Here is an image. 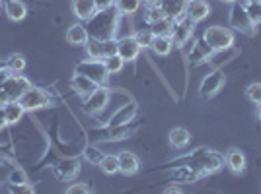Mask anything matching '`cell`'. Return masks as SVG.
I'll return each mask as SVG.
<instances>
[{
    "label": "cell",
    "instance_id": "836d02e7",
    "mask_svg": "<svg viewBox=\"0 0 261 194\" xmlns=\"http://www.w3.org/2000/svg\"><path fill=\"white\" fill-rule=\"evenodd\" d=\"M154 37H156V33L152 29H141V31H137V35H135V39L139 41V45H141L142 49H150Z\"/></svg>",
    "mask_w": 261,
    "mask_h": 194
},
{
    "label": "cell",
    "instance_id": "b9f144b4",
    "mask_svg": "<svg viewBox=\"0 0 261 194\" xmlns=\"http://www.w3.org/2000/svg\"><path fill=\"white\" fill-rule=\"evenodd\" d=\"M90 190H92V188H90V186H88V184H72V186H68V190H66V192L68 194H86V192H90Z\"/></svg>",
    "mask_w": 261,
    "mask_h": 194
},
{
    "label": "cell",
    "instance_id": "9a60e30c",
    "mask_svg": "<svg viewBox=\"0 0 261 194\" xmlns=\"http://www.w3.org/2000/svg\"><path fill=\"white\" fill-rule=\"evenodd\" d=\"M70 87L74 89V93H76V95H80L82 99H86L90 93H94V89L98 87V84H96V82H92V80L86 78V76L76 74V72H74L72 80H70Z\"/></svg>",
    "mask_w": 261,
    "mask_h": 194
},
{
    "label": "cell",
    "instance_id": "60d3db41",
    "mask_svg": "<svg viewBox=\"0 0 261 194\" xmlns=\"http://www.w3.org/2000/svg\"><path fill=\"white\" fill-rule=\"evenodd\" d=\"M103 53H106V56H111V54L117 53V39L115 37L103 41Z\"/></svg>",
    "mask_w": 261,
    "mask_h": 194
},
{
    "label": "cell",
    "instance_id": "e0dca14e",
    "mask_svg": "<svg viewBox=\"0 0 261 194\" xmlns=\"http://www.w3.org/2000/svg\"><path fill=\"white\" fill-rule=\"evenodd\" d=\"M117 157H119V173L127 175V177L139 173V169H141V159L133 151H121Z\"/></svg>",
    "mask_w": 261,
    "mask_h": 194
},
{
    "label": "cell",
    "instance_id": "603a6c76",
    "mask_svg": "<svg viewBox=\"0 0 261 194\" xmlns=\"http://www.w3.org/2000/svg\"><path fill=\"white\" fill-rule=\"evenodd\" d=\"M66 39H68V43L70 45L84 47V45L88 43V39H90V35H88V31H86V25H82V23L70 25L68 31H66Z\"/></svg>",
    "mask_w": 261,
    "mask_h": 194
},
{
    "label": "cell",
    "instance_id": "4316f807",
    "mask_svg": "<svg viewBox=\"0 0 261 194\" xmlns=\"http://www.w3.org/2000/svg\"><path fill=\"white\" fill-rule=\"evenodd\" d=\"M135 130L137 128H133L130 122H127V124H119V126H109V132H108V136H106V140H109V142L125 140V138H130V136H133Z\"/></svg>",
    "mask_w": 261,
    "mask_h": 194
},
{
    "label": "cell",
    "instance_id": "c3c4849f",
    "mask_svg": "<svg viewBox=\"0 0 261 194\" xmlns=\"http://www.w3.org/2000/svg\"><path fill=\"white\" fill-rule=\"evenodd\" d=\"M257 119L261 120V103H257Z\"/></svg>",
    "mask_w": 261,
    "mask_h": 194
},
{
    "label": "cell",
    "instance_id": "44dd1931",
    "mask_svg": "<svg viewBox=\"0 0 261 194\" xmlns=\"http://www.w3.org/2000/svg\"><path fill=\"white\" fill-rule=\"evenodd\" d=\"M168 140H170V146H172L174 150H184V148L189 146V142H191V134H189V130L184 128V126H177V128H172Z\"/></svg>",
    "mask_w": 261,
    "mask_h": 194
},
{
    "label": "cell",
    "instance_id": "f6af8a7d",
    "mask_svg": "<svg viewBox=\"0 0 261 194\" xmlns=\"http://www.w3.org/2000/svg\"><path fill=\"white\" fill-rule=\"evenodd\" d=\"M8 124V119H6V113H4V107H0V130L6 128Z\"/></svg>",
    "mask_w": 261,
    "mask_h": 194
},
{
    "label": "cell",
    "instance_id": "7402d4cb",
    "mask_svg": "<svg viewBox=\"0 0 261 194\" xmlns=\"http://www.w3.org/2000/svg\"><path fill=\"white\" fill-rule=\"evenodd\" d=\"M224 163L232 173H244L246 169V155L238 150V148H232L228 150L226 157H224Z\"/></svg>",
    "mask_w": 261,
    "mask_h": 194
},
{
    "label": "cell",
    "instance_id": "7bdbcfd3",
    "mask_svg": "<svg viewBox=\"0 0 261 194\" xmlns=\"http://www.w3.org/2000/svg\"><path fill=\"white\" fill-rule=\"evenodd\" d=\"M12 74H14V72H12V70L6 64L0 66V86H2V84H4V82H6V80H8Z\"/></svg>",
    "mask_w": 261,
    "mask_h": 194
},
{
    "label": "cell",
    "instance_id": "f5cc1de1",
    "mask_svg": "<svg viewBox=\"0 0 261 194\" xmlns=\"http://www.w3.org/2000/svg\"><path fill=\"white\" fill-rule=\"evenodd\" d=\"M0 66H2V62H0Z\"/></svg>",
    "mask_w": 261,
    "mask_h": 194
},
{
    "label": "cell",
    "instance_id": "681fc988",
    "mask_svg": "<svg viewBox=\"0 0 261 194\" xmlns=\"http://www.w3.org/2000/svg\"><path fill=\"white\" fill-rule=\"evenodd\" d=\"M222 2H226V4H234V2H238V0H222Z\"/></svg>",
    "mask_w": 261,
    "mask_h": 194
},
{
    "label": "cell",
    "instance_id": "f35d334b",
    "mask_svg": "<svg viewBox=\"0 0 261 194\" xmlns=\"http://www.w3.org/2000/svg\"><path fill=\"white\" fill-rule=\"evenodd\" d=\"M10 190L16 194H33L35 192V188H33L32 184H28V181H25V183H20V184H10Z\"/></svg>",
    "mask_w": 261,
    "mask_h": 194
},
{
    "label": "cell",
    "instance_id": "cb8c5ba5",
    "mask_svg": "<svg viewBox=\"0 0 261 194\" xmlns=\"http://www.w3.org/2000/svg\"><path fill=\"white\" fill-rule=\"evenodd\" d=\"M135 115H137V105H135V103H129V105H125L123 109H119V111L109 119V126L127 124V122H130V120L135 119Z\"/></svg>",
    "mask_w": 261,
    "mask_h": 194
},
{
    "label": "cell",
    "instance_id": "1f68e13d",
    "mask_svg": "<svg viewBox=\"0 0 261 194\" xmlns=\"http://www.w3.org/2000/svg\"><path fill=\"white\" fill-rule=\"evenodd\" d=\"M166 18V14H164L162 6H146V10H144V22L154 25L156 22H160Z\"/></svg>",
    "mask_w": 261,
    "mask_h": 194
},
{
    "label": "cell",
    "instance_id": "4fadbf2b",
    "mask_svg": "<svg viewBox=\"0 0 261 194\" xmlns=\"http://www.w3.org/2000/svg\"><path fill=\"white\" fill-rule=\"evenodd\" d=\"M213 53H215V49H213L205 39H199V41H195L193 49H191V53H189V62H191V64H203V62H208L211 56H213Z\"/></svg>",
    "mask_w": 261,
    "mask_h": 194
},
{
    "label": "cell",
    "instance_id": "e575fe53",
    "mask_svg": "<svg viewBox=\"0 0 261 194\" xmlns=\"http://www.w3.org/2000/svg\"><path fill=\"white\" fill-rule=\"evenodd\" d=\"M103 151H99V148H96V146H88L86 150H84V159H86L88 163H92V165H99V161L103 159Z\"/></svg>",
    "mask_w": 261,
    "mask_h": 194
},
{
    "label": "cell",
    "instance_id": "30bf717a",
    "mask_svg": "<svg viewBox=\"0 0 261 194\" xmlns=\"http://www.w3.org/2000/svg\"><path fill=\"white\" fill-rule=\"evenodd\" d=\"M224 84H226L224 74L220 70H215V72H211L208 76L203 78L201 87H199V93H201L203 99H213L217 93H220V89L224 87Z\"/></svg>",
    "mask_w": 261,
    "mask_h": 194
},
{
    "label": "cell",
    "instance_id": "816d5d0a",
    "mask_svg": "<svg viewBox=\"0 0 261 194\" xmlns=\"http://www.w3.org/2000/svg\"><path fill=\"white\" fill-rule=\"evenodd\" d=\"M253 2H261V0H253Z\"/></svg>",
    "mask_w": 261,
    "mask_h": 194
},
{
    "label": "cell",
    "instance_id": "d590c367",
    "mask_svg": "<svg viewBox=\"0 0 261 194\" xmlns=\"http://www.w3.org/2000/svg\"><path fill=\"white\" fill-rule=\"evenodd\" d=\"M246 12H248V16H250V20L253 22V25L261 23V2L250 0V2L246 4Z\"/></svg>",
    "mask_w": 261,
    "mask_h": 194
},
{
    "label": "cell",
    "instance_id": "d6986e66",
    "mask_svg": "<svg viewBox=\"0 0 261 194\" xmlns=\"http://www.w3.org/2000/svg\"><path fill=\"white\" fill-rule=\"evenodd\" d=\"M78 171H80V163L76 159H65L55 167V173L61 181H72L78 175Z\"/></svg>",
    "mask_w": 261,
    "mask_h": 194
},
{
    "label": "cell",
    "instance_id": "ffe728a7",
    "mask_svg": "<svg viewBox=\"0 0 261 194\" xmlns=\"http://www.w3.org/2000/svg\"><path fill=\"white\" fill-rule=\"evenodd\" d=\"M4 10H6V16L10 18L12 22H22L23 18L28 16V8L22 0H4Z\"/></svg>",
    "mask_w": 261,
    "mask_h": 194
},
{
    "label": "cell",
    "instance_id": "5b68a950",
    "mask_svg": "<svg viewBox=\"0 0 261 194\" xmlns=\"http://www.w3.org/2000/svg\"><path fill=\"white\" fill-rule=\"evenodd\" d=\"M203 39H205L215 51H224V49H230L232 43H234V33L230 31L228 27L213 25V27H207V29H205Z\"/></svg>",
    "mask_w": 261,
    "mask_h": 194
},
{
    "label": "cell",
    "instance_id": "3957f363",
    "mask_svg": "<svg viewBox=\"0 0 261 194\" xmlns=\"http://www.w3.org/2000/svg\"><path fill=\"white\" fill-rule=\"evenodd\" d=\"M74 72L90 78V80L96 82L98 86H106V82H108V78H109V72H108V68H106V64H103V60H94V58L78 62L76 68H74Z\"/></svg>",
    "mask_w": 261,
    "mask_h": 194
},
{
    "label": "cell",
    "instance_id": "8d00e7d4",
    "mask_svg": "<svg viewBox=\"0 0 261 194\" xmlns=\"http://www.w3.org/2000/svg\"><path fill=\"white\" fill-rule=\"evenodd\" d=\"M172 27H174V20L164 18V20H160V22L154 23L152 31L156 33V35H170V33H172Z\"/></svg>",
    "mask_w": 261,
    "mask_h": 194
},
{
    "label": "cell",
    "instance_id": "d6a6232c",
    "mask_svg": "<svg viewBox=\"0 0 261 194\" xmlns=\"http://www.w3.org/2000/svg\"><path fill=\"white\" fill-rule=\"evenodd\" d=\"M6 66L10 68L14 74H20V72H23V68H25V58H23L20 53H14L10 58L6 60Z\"/></svg>",
    "mask_w": 261,
    "mask_h": 194
},
{
    "label": "cell",
    "instance_id": "f546056e",
    "mask_svg": "<svg viewBox=\"0 0 261 194\" xmlns=\"http://www.w3.org/2000/svg\"><path fill=\"white\" fill-rule=\"evenodd\" d=\"M99 167L106 175H115V173H119V157L117 155H103V159L99 161Z\"/></svg>",
    "mask_w": 261,
    "mask_h": 194
},
{
    "label": "cell",
    "instance_id": "277c9868",
    "mask_svg": "<svg viewBox=\"0 0 261 194\" xmlns=\"http://www.w3.org/2000/svg\"><path fill=\"white\" fill-rule=\"evenodd\" d=\"M18 101H20V105H22L25 111H39V109H47L53 105V99H51V95H49L45 89L33 87V86L30 87Z\"/></svg>",
    "mask_w": 261,
    "mask_h": 194
},
{
    "label": "cell",
    "instance_id": "bcb514c9",
    "mask_svg": "<svg viewBox=\"0 0 261 194\" xmlns=\"http://www.w3.org/2000/svg\"><path fill=\"white\" fill-rule=\"evenodd\" d=\"M144 6H160V0H142Z\"/></svg>",
    "mask_w": 261,
    "mask_h": 194
},
{
    "label": "cell",
    "instance_id": "8992f818",
    "mask_svg": "<svg viewBox=\"0 0 261 194\" xmlns=\"http://www.w3.org/2000/svg\"><path fill=\"white\" fill-rule=\"evenodd\" d=\"M230 27L246 33V35H255V25L250 20L246 6H242L240 2H234L232 8H230Z\"/></svg>",
    "mask_w": 261,
    "mask_h": 194
},
{
    "label": "cell",
    "instance_id": "d4e9b609",
    "mask_svg": "<svg viewBox=\"0 0 261 194\" xmlns=\"http://www.w3.org/2000/svg\"><path fill=\"white\" fill-rule=\"evenodd\" d=\"M150 49H152L158 56H168V54L172 53V49H174V41H172L170 35H156Z\"/></svg>",
    "mask_w": 261,
    "mask_h": 194
},
{
    "label": "cell",
    "instance_id": "4dcf8cb0",
    "mask_svg": "<svg viewBox=\"0 0 261 194\" xmlns=\"http://www.w3.org/2000/svg\"><path fill=\"white\" fill-rule=\"evenodd\" d=\"M103 64H106L109 74H119L121 70H123V66H125V60L115 53V54H111V56H106V58H103Z\"/></svg>",
    "mask_w": 261,
    "mask_h": 194
},
{
    "label": "cell",
    "instance_id": "ac0fdd59",
    "mask_svg": "<svg viewBox=\"0 0 261 194\" xmlns=\"http://www.w3.org/2000/svg\"><path fill=\"white\" fill-rule=\"evenodd\" d=\"M70 6H72L74 16H76L78 20H84V22H88L98 12V6H96L94 0H72Z\"/></svg>",
    "mask_w": 261,
    "mask_h": 194
},
{
    "label": "cell",
    "instance_id": "f1b7e54d",
    "mask_svg": "<svg viewBox=\"0 0 261 194\" xmlns=\"http://www.w3.org/2000/svg\"><path fill=\"white\" fill-rule=\"evenodd\" d=\"M142 0H115V8L123 16H133L135 12H139Z\"/></svg>",
    "mask_w": 261,
    "mask_h": 194
},
{
    "label": "cell",
    "instance_id": "6da1fadb",
    "mask_svg": "<svg viewBox=\"0 0 261 194\" xmlns=\"http://www.w3.org/2000/svg\"><path fill=\"white\" fill-rule=\"evenodd\" d=\"M119 16L121 14L117 8H106V10L96 12L86 22V31L90 39H98V41L113 39L119 29Z\"/></svg>",
    "mask_w": 261,
    "mask_h": 194
},
{
    "label": "cell",
    "instance_id": "83f0119b",
    "mask_svg": "<svg viewBox=\"0 0 261 194\" xmlns=\"http://www.w3.org/2000/svg\"><path fill=\"white\" fill-rule=\"evenodd\" d=\"M84 47H86V53L90 58H94V60H103V58H106V53H103V41L88 39V43L84 45Z\"/></svg>",
    "mask_w": 261,
    "mask_h": 194
},
{
    "label": "cell",
    "instance_id": "ba28073f",
    "mask_svg": "<svg viewBox=\"0 0 261 194\" xmlns=\"http://www.w3.org/2000/svg\"><path fill=\"white\" fill-rule=\"evenodd\" d=\"M108 103H109V89L103 86H98L94 89V93H90L84 99L82 109H84V113H88V115H99L103 109L108 107Z\"/></svg>",
    "mask_w": 261,
    "mask_h": 194
},
{
    "label": "cell",
    "instance_id": "f907efd6",
    "mask_svg": "<svg viewBox=\"0 0 261 194\" xmlns=\"http://www.w3.org/2000/svg\"><path fill=\"white\" fill-rule=\"evenodd\" d=\"M2 6H4V4H2V0H0V10H2Z\"/></svg>",
    "mask_w": 261,
    "mask_h": 194
},
{
    "label": "cell",
    "instance_id": "ab89813d",
    "mask_svg": "<svg viewBox=\"0 0 261 194\" xmlns=\"http://www.w3.org/2000/svg\"><path fill=\"white\" fill-rule=\"evenodd\" d=\"M28 179H25V173L22 169H14V171L8 175V183L10 184H20V183H25Z\"/></svg>",
    "mask_w": 261,
    "mask_h": 194
},
{
    "label": "cell",
    "instance_id": "484cf974",
    "mask_svg": "<svg viewBox=\"0 0 261 194\" xmlns=\"http://www.w3.org/2000/svg\"><path fill=\"white\" fill-rule=\"evenodd\" d=\"M4 107V113H6V119H8V124H16V122H20L23 117V113H25V109L20 105V101H8L6 105H2Z\"/></svg>",
    "mask_w": 261,
    "mask_h": 194
},
{
    "label": "cell",
    "instance_id": "ee69618b",
    "mask_svg": "<svg viewBox=\"0 0 261 194\" xmlns=\"http://www.w3.org/2000/svg\"><path fill=\"white\" fill-rule=\"evenodd\" d=\"M98 10H106V8H113L115 6V0H94Z\"/></svg>",
    "mask_w": 261,
    "mask_h": 194
},
{
    "label": "cell",
    "instance_id": "7c38bea8",
    "mask_svg": "<svg viewBox=\"0 0 261 194\" xmlns=\"http://www.w3.org/2000/svg\"><path fill=\"white\" fill-rule=\"evenodd\" d=\"M201 177H205V175L199 171V169H195L193 165H181V167L174 169V171H172V175H170V179H172L174 183H177V184L195 183V181H199Z\"/></svg>",
    "mask_w": 261,
    "mask_h": 194
},
{
    "label": "cell",
    "instance_id": "8fae6325",
    "mask_svg": "<svg viewBox=\"0 0 261 194\" xmlns=\"http://www.w3.org/2000/svg\"><path fill=\"white\" fill-rule=\"evenodd\" d=\"M142 47L139 45V41L135 39V35H127L123 39H117V54L125 62H133L139 58Z\"/></svg>",
    "mask_w": 261,
    "mask_h": 194
},
{
    "label": "cell",
    "instance_id": "52a82bcc",
    "mask_svg": "<svg viewBox=\"0 0 261 194\" xmlns=\"http://www.w3.org/2000/svg\"><path fill=\"white\" fill-rule=\"evenodd\" d=\"M32 87V82L25 78V76H22V74H12L2 86H0V89L8 95V99L10 101H18L20 97L28 91Z\"/></svg>",
    "mask_w": 261,
    "mask_h": 194
},
{
    "label": "cell",
    "instance_id": "74e56055",
    "mask_svg": "<svg viewBox=\"0 0 261 194\" xmlns=\"http://www.w3.org/2000/svg\"><path fill=\"white\" fill-rule=\"evenodd\" d=\"M246 97L250 99L253 105L261 103V84L259 82H255V84H250V86H248V89H246Z\"/></svg>",
    "mask_w": 261,
    "mask_h": 194
},
{
    "label": "cell",
    "instance_id": "7dc6e473",
    "mask_svg": "<svg viewBox=\"0 0 261 194\" xmlns=\"http://www.w3.org/2000/svg\"><path fill=\"white\" fill-rule=\"evenodd\" d=\"M164 192H168V194L170 192H181V188H179V186H168Z\"/></svg>",
    "mask_w": 261,
    "mask_h": 194
},
{
    "label": "cell",
    "instance_id": "7a4b0ae2",
    "mask_svg": "<svg viewBox=\"0 0 261 194\" xmlns=\"http://www.w3.org/2000/svg\"><path fill=\"white\" fill-rule=\"evenodd\" d=\"M191 159H193V167L199 169L205 177L220 171V169L224 167V157L213 150H203V148H201V150L193 151Z\"/></svg>",
    "mask_w": 261,
    "mask_h": 194
},
{
    "label": "cell",
    "instance_id": "5bb4252c",
    "mask_svg": "<svg viewBox=\"0 0 261 194\" xmlns=\"http://www.w3.org/2000/svg\"><path fill=\"white\" fill-rule=\"evenodd\" d=\"M211 14V4L205 2V0H189L187 2V10H185V16L193 22H203Z\"/></svg>",
    "mask_w": 261,
    "mask_h": 194
},
{
    "label": "cell",
    "instance_id": "2e32d148",
    "mask_svg": "<svg viewBox=\"0 0 261 194\" xmlns=\"http://www.w3.org/2000/svg\"><path fill=\"white\" fill-rule=\"evenodd\" d=\"M187 2L189 0H160V6H162L166 18L170 20H179L185 16V10H187Z\"/></svg>",
    "mask_w": 261,
    "mask_h": 194
},
{
    "label": "cell",
    "instance_id": "9c48e42d",
    "mask_svg": "<svg viewBox=\"0 0 261 194\" xmlns=\"http://www.w3.org/2000/svg\"><path fill=\"white\" fill-rule=\"evenodd\" d=\"M193 29H195V22L189 20L187 16L175 20L174 27H172V33H170V37H172V41H174L175 47H185V43H189V39H191V35H193Z\"/></svg>",
    "mask_w": 261,
    "mask_h": 194
}]
</instances>
